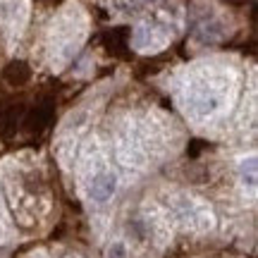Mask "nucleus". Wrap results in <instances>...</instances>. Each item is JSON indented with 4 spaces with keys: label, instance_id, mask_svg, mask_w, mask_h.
I'll return each mask as SVG.
<instances>
[{
    "label": "nucleus",
    "instance_id": "39448f33",
    "mask_svg": "<svg viewBox=\"0 0 258 258\" xmlns=\"http://www.w3.org/2000/svg\"><path fill=\"white\" fill-rule=\"evenodd\" d=\"M17 110L19 108H15V105H10V108H5V110H0V127L5 129V132L17 127V120H19Z\"/></svg>",
    "mask_w": 258,
    "mask_h": 258
},
{
    "label": "nucleus",
    "instance_id": "7ed1b4c3",
    "mask_svg": "<svg viewBox=\"0 0 258 258\" xmlns=\"http://www.w3.org/2000/svg\"><path fill=\"white\" fill-rule=\"evenodd\" d=\"M103 46L110 55L124 57L129 53V29L127 27H115L103 34Z\"/></svg>",
    "mask_w": 258,
    "mask_h": 258
},
{
    "label": "nucleus",
    "instance_id": "f03ea898",
    "mask_svg": "<svg viewBox=\"0 0 258 258\" xmlns=\"http://www.w3.org/2000/svg\"><path fill=\"white\" fill-rule=\"evenodd\" d=\"M115 189H117V177L112 175L110 170H103V172H98V175L93 177L89 194H91V199L96 203H105L112 199Z\"/></svg>",
    "mask_w": 258,
    "mask_h": 258
},
{
    "label": "nucleus",
    "instance_id": "0eeeda50",
    "mask_svg": "<svg viewBox=\"0 0 258 258\" xmlns=\"http://www.w3.org/2000/svg\"><path fill=\"white\" fill-rule=\"evenodd\" d=\"M43 3H50V5H57V3H62V0H43Z\"/></svg>",
    "mask_w": 258,
    "mask_h": 258
},
{
    "label": "nucleus",
    "instance_id": "423d86ee",
    "mask_svg": "<svg viewBox=\"0 0 258 258\" xmlns=\"http://www.w3.org/2000/svg\"><path fill=\"white\" fill-rule=\"evenodd\" d=\"M110 258H124V246H122V244H115L110 249Z\"/></svg>",
    "mask_w": 258,
    "mask_h": 258
},
{
    "label": "nucleus",
    "instance_id": "20e7f679",
    "mask_svg": "<svg viewBox=\"0 0 258 258\" xmlns=\"http://www.w3.org/2000/svg\"><path fill=\"white\" fill-rule=\"evenodd\" d=\"M3 79L12 86V89H22L27 86L29 79H31V67L22 60H12V62L3 70Z\"/></svg>",
    "mask_w": 258,
    "mask_h": 258
},
{
    "label": "nucleus",
    "instance_id": "f257e3e1",
    "mask_svg": "<svg viewBox=\"0 0 258 258\" xmlns=\"http://www.w3.org/2000/svg\"><path fill=\"white\" fill-rule=\"evenodd\" d=\"M53 112H55V103L50 101V98H43L31 110H27V115H24V129L31 132V134L43 132L50 124V120H53Z\"/></svg>",
    "mask_w": 258,
    "mask_h": 258
}]
</instances>
